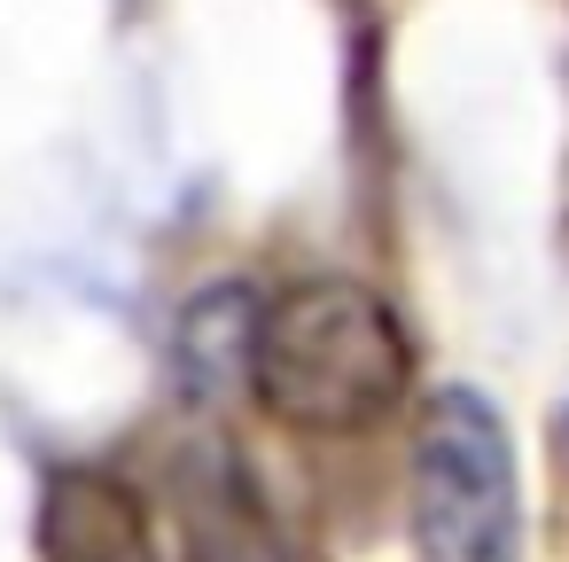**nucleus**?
Here are the masks:
<instances>
[{"label": "nucleus", "mask_w": 569, "mask_h": 562, "mask_svg": "<svg viewBox=\"0 0 569 562\" xmlns=\"http://www.w3.org/2000/svg\"><path fill=\"white\" fill-rule=\"evenodd\" d=\"M258 406L297 430V437H351L375 430L413 375V344L398 328V313L343 274H312L297 289H281L258 328H250V359H242Z\"/></svg>", "instance_id": "1"}, {"label": "nucleus", "mask_w": 569, "mask_h": 562, "mask_svg": "<svg viewBox=\"0 0 569 562\" xmlns=\"http://www.w3.org/2000/svg\"><path fill=\"white\" fill-rule=\"evenodd\" d=\"M413 546L421 562H515L522 554V500H515V445L483 391L452 383L421 406L413 430Z\"/></svg>", "instance_id": "2"}, {"label": "nucleus", "mask_w": 569, "mask_h": 562, "mask_svg": "<svg viewBox=\"0 0 569 562\" xmlns=\"http://www.w3.org/2000/svg\"><path fill=\"white\" fill-rule=\"evenodd\" d=\"M172 507H180L188 562H289L281 523L266 515L250 469H242L219 437H196V445L172 461Z\"/></svg>", "instance_id": "3"}, {"label": "nucleus", "mask_w": 569, "mask_h": 562, "mask_svg": "<svg viewBox=\"0 0 569 562\" xmlns=\"http://www.w3.org/2000/svg\"><path fill=\"white\" fill-rule=\"evenodd\" d=\"M40 562H157L141 492L110 469H56L40 492Z\"/></svg>", "instance_id": "4"}]
</instances>
